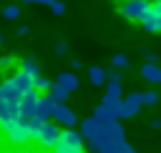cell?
Returning <instances> with one entry per match:
<instances>
[{"label": "cell", "instance_id": "1", "mask_svg": "<svg viewBox=\"0 0 161 153\" xmlns=\"http://www.w3.org/2000/svg\"><path fill=\"white\" fill-rule=\"evenodd\" d=\"M53 153H83V138L75 128H65L60 130L55 145H53Z\"/></svg>", "mask_w": 161, "mask_h": 153}, {"label": "cell", "instance_id": "2", "mask_svg": "<svg viewBox=\"0 0 161 153\" xmlns=\"http://www.w3.org/2000/svg\"><path fill=\"white\" fill-rule=\"evenodd\" d=\"M3 130H5V138H8L10 143H15V145H23V143H28V140H30V123H28V120H23V118L13 120V123H10V125H5Z\"/></svg>", "mask_w": 161, "mask_h": 153}, {"label": "cell", "instance_id": "3", "mask_svg": "<svg viewBox=\"0 0 161 153\" xmlns=\"http://www.w3.org/2000/svg\"><path fill=\"white\" fill-rule=\"evenodd\" d=\"M38 98H40V93H38L35 88L20 93V100H18V115H20L23 120H30V118H33V110H35Z\"/></svg>", "mask_w": 161, "mask_h": 153}, {"label": "cell", "instance_id": "4", "mask_svg": "<svg viewBox=\"0 0 161 153\" xmlns=\"http://www.w3.org/2000/svg\"><path fill=\"white\" fill-rule=\"evenodd\" d=\"M50 118H55V123H58V125H63V128H75V123H78L75 110H73V108H68L65 103H55V105H53Z\"/></svg>", "mask_w": 161, "mask_h": 153}, {"label": "cell", "instance_id": "5", "mask_svg": "<svg viewBox=\"0 0 161 153\" xmlns=\"http://www.w3.org/2000/svg\"><path fill=\"white\" fill-rule=\"evenodd\" d=\"M86 143H88V148L93 150V153H103L108 145H113V143H118V140H113L111 135H108V130H106V125H101L93 135H88L86 138Z\"/></svg>", "mask_w": 161, "mask_h": 153}, {"label": "cell", "instance_id": "6", "mask_svg": "<svg viewBox=\"0 0 161 153\" xmlns=\"http://www.w3.org/2000/svg\"><path fill=\"white\" fill-rule=\"evenodd\" d=\"M58 135H60V125L58 123H40V130H38V143L40 145H45V148H53L55 145V140H58Z\"/></svg>", "mask_w": 161, "mask_h": 153}, {"label": "cell", "instance_id": "7", "mask_svg": "<svg viewBox=\"0 0 161 153\" xmlns=\"http://www.w3.org/2000/svg\"><path fill=\"white\" fill-rule=\"evenodd\" d=\"M148 5H151L148 0H126V3L121 5V15L128 18V20H141V18L146 15Z\"/></svg>", "mask_w": 161, "mask_h": 153}, {"label": "cell", "instance_id": "8", "mask_svg": "<svg viewBox=\"0 0 161 153\" xmlns=\"http://www.w3.org/2000/svg\"><path fill=\"white\" fill-rule=\"evenodd\" d=\"M141 25H143V30H148V33H156V30L161 28V3H151V5H148L146 15L141 18Z\"/></svg>", "mask_w": 161, "mask_h": 153}, {"label": "cell", "instance_id": "9", "mask_svg": "<svg viewBox=\"0 0 161 153\" xmlns=\"http://www.w3.org/2000/svg\"><path fill=\"white\" fill-rule=\"evenodd\" d=\"M53 100L48 98V95H40L38 98V103H35V110H33V118L30 120H38V123H45L48 118H50V113H53Z\"/></svg>", "mask_w": 161, "mask_h": 153}, {"label": "cell", "instance_id": "10", "mask_svg": "<svg viewBox=\"0 0 161 153\" xmlns=\"http://www.w3.org/2000/svg\"><path fill=\"white\" fill-rule=\"evenodd\" d=\"M138 110H141V105L131 95H126V98H121V105H118V120L133 118V115H138Z\"/></svg>", "mask_w": 161, "mask_h": 153}, {"label": "cell", "instance_id": "11", "mask_svg": "<svg viewBox=\"0 0 161 153\" xmlns=\"http://www.w3.org/2000/svg\"><path fill=\"white\" fill-rule=\"evenodd\" d=\"M8 80H10L20 93H25V90H30V88H33V78H30L25 70H13V73L8 75Z\"/></svg>", "mask_w": 161, "mask_h": 153}, {"label": "cell", "instance_id": "12", "mask_svg": "<svg viewBox=\"0 0 161 153\" xmlns=\"http://www.w3.org/2000/svg\"><path fill=\"white\" fill-rule=\"evenodd\" d=\"M0 100H3V103H15V105H18V100H20V90H18L8 78L0 83Z\"/></svg>", "mask_w": 161, "mask_h": 153}, {"label": "cell", "instance_id": "13", "mask_svg": "<svg viewBox=\"0 0 161 153\" xmlns=\"http://www.w3.org/2000/svg\"><path fill=\"white\" fill-rule=\"evenodd\" d=\"M141 78L156 85V83H161V68L156 63H143L141 65Z\"/></svg>", "mask_w": 161, "mask_h": 153}, {"label": "cell", "instance_id": "14", "mask_svg": "<svg viewBox=\"0 0 161 153\" xmlns=\"http://www.w3.org/2000/svg\"><path fill=\"white\" fill-rule=\"evenodd\" d=\"M60 88H65L68 93H73L75 88H78V75L73 73V70H63L60 75H58V80H55Z\"/></svg>", "mask_w": 161, "mask_h": 153}, {"label": "cell", "instance_id": "15", "mask_svg": "<svg viewBox=\"0 0 161 153\" xmlns=\"http://www.w3.org/2000/svg\"><path fill=\"white\" fill-rule=\"evenodd\" d=\"M45 95H48L53 103H65V100L70 98V93H68L65 88H60L58 83H50V85L45 88Z\"/></svg>", "mask_w": 161, "mask_h": 153}, {"label": "cell", "instance_id": "16", "mask_svg": "<svg viewBox=\"0 0 161 153\" xmlns=\"http://www.w3.org/2000/svg\"><path fill=\"white\" fill-rule=\"evenodd\" d=\"M131 98L138 105H156L158 103V93L156 90H136V93H131Z\"/></svg>", "mask_w": 161, "mask_h": 153}, {"label": "cell", "instance_id": "17", "mask_svg": "<svg viewBox=\"0 0 161 153\" xmlns=\"http://www.w3.org/2000/svg\"><path fill=\"white\" fill-rule=\"evenodd\" d=\"M101 125H103V123H101L98 118H93V115H91V118H86V120L80 123V130H78V133H80V138H88V135H93Z\"/></svg>", "mask_w": 161, "mask_h": 153}, {"label": "cell", "instance_id": "18", "mask_svg": "<svg viewBox=\"0 0 161 153\" xmlns=\"http://www.w3.org/2000/svg\"><path fill=\"white\" fill-rule=\"evenodd\" d=\"M20 70H25L30 78H38V75H43V73H40V65H38V60H35V58H23V63H20Z\"/></svg>", "mask_w": 161, "mask_h": 153}, {"label": "cell", "instance_id": "19", "mask_svg": "<svg viewBox=\"0 0 161 153\" xmlns=\"http://www.w3.org/2000/svg\"><path fill=\"white\" fill-rule=\"evenodd\" d=\"M88 80H91L93 85H103V83H106V68L91 65V68H88Z\"/></svg>", "mask_w": 161, "mask_h": 153}, {"label": "cell", "instance_id": "20", "mask_svg": "<svg viewBox=\"0 0 161 153\" xmlns=\"http://www.w3.org/2000/svg\"><path fill=\"white\" fill-rule=\"evenodd\" d=\"M103 153H136V148L131 145V143H126V140H118V143H113V145H108Z\"/></svg>", "mask_w": 161, "mask_h": 153}, {"label": "cell", "instance_id": "21", "mask_svg": "<svg viewBox=\"0 0 161 153\" xmlns=\"http://www.w3.org/2000/svg\"><path fill=\"white\" fill-rule=\"evenodd\" d=\"M93 118H98L101 123H108V120H116V118L111 115V110H108L106 105H101V103H98V105L93 108Z\"/></svg>", "mask_w": 161, "mask_h": 153}, {"label": "cell", "instance_id": "22", "mask_svg": "<svg viewBox=\"0 0 161 153\" xmlns=\"http://www.w3.org/2000/svg\"><path fill=\"white\" fill-rule=\"evenodd\" d=\"M111 63H113V68H118V70H123V68H128V65H131L128 55H123V53H116V55L111 58Z\"/></svg>", "mask_w": 161, "mask_h": 153}, {"label": "cell", "instance_id": "23", "mask_svg": "<svg viewBox=\"0 0 161 153\" xmlns=\"http://www.w3.org/2000/svg\"><path fill=\"white\" fill-rule=\"evenodd\" d=\"M3 18H5V20H18V18H20V5H8V8L3 10Z\"/></svg>", "mask_w": 161, "mask_h": 153}, {"label": "cell", "instance_id": "24", "mask_svg": "<svg viewBox=\"0 0 161 153\" xmlns=\"http://www.w3.org/2000/svg\"><path fill=\"white\" fill-rule=\"evenodd\" d=\"M106 80L108 83H123V75L118 68H111V70H106Z\"/></svg>", "mask_w": 161, "mask_h": 153}, {"label": "cell", "instance_id": "25", "mask_svg": "<svg viewBox=\"0 0 161 153\" xmlns=\"http://www.w3.org/2000/svg\"><path fill=\"white\" fill-rule=\"evenodd\" d=\"M48 85H50V80H48V78H43V75H38V78H33V88H35L38 93H40V90L45 93V88H48Z\"/></svg>", "mask_w": 161, "mask_h": 153}, {"label": "cell", "instance_id": "26", "mask_svg": "<svg viewBox=\"0 0 161 153\" xmlns=\"http://www.w3.org/2000/svg\"><path fill=\"white\" fill-rule=\"evenodd\" d=\"M48 8L53 10V15H63V13H65V3H60V0H53Z\"/></svg>", "mask_w": 161, "mask_h": 153}, {"label": "cell", "instance_id": "27", "mask_svg": "<svg viewBox=\"0 0 161 153\" xmlns=\"http://www.w3.org/2000/svg\"><path fill=\"white\" fill-rule=\"evenodd\" d=\"M53 50H55V55H65V53H68V43H65V40H55Z\"/></svg>", "mask_w": 161, "mask_h": 153}, {"label": "cell", "instance_id": "28", "mask_svg": "<svg viewBox=\"0 0 161 153\" xmlns=\"http://www.w3.org/2000/svg\"><path fill=\"white\" fill-rule=\"evenodd\" d=\"M35 3H40V5H50L53 0H20V5H35Z\"/></svg>", "mask_w": 161, "mask_h": 153}, {"label": "cell", "instance_id": "29", "mask_svg": "<svg viewBox=\"0 0 161 153\" xmlns=\"http://www.w3.org/2000/svg\"><path fill=\"white\" fill-rule=\"evenodd\" d=\"M143 55H146V63H156V58H158L153 50H143Z\"/></svg>", "mask_w": 161, "mask_h": 153}, {"label": "cell", "instance_id": "30", "mask_svg": "<svg viewBox=\"0 0 161 153\" xmlns=\"http://www.w3.org/2000/svg\"><path fill=\"white\" fill-rule=\"evenodd\" d=\"M0 68H13V58L3 55V58H0Z\"/></svg>", "mask_w": 161, "mask_h": 153}, {"label": "cell", "instance_id": "31", "mask_svg": "<svg viewBox=\"0 0 161 153\" xmlns=\"http://www.w3.org/2000/svg\"><path fill=\"white\" fill-rule=\"evenodd\" d=\"M28 33H30L28 25H18V30H15V35H28Z\"/></svg>", "mask_w": 161, "mask_h": 153}, {"label": "cell", "instance_id": "32", "mask_svg": "<svg viewBox=\"0 0 161 153\" xmlns=\"http://www.w3.org/2000/svg\"><path fill=\"white\" fill-rule=\"evenodd\" d=\"M70 70H73V73H75V70H80V60H78V58H73V60H70Z\"/></svg>", "mask_w": 161, "mask_h": 153}, {"label": "cell", "instance_id": "33", "mask_svg": "<svg viewBox=\"0 0 161 153\" xmlns=\"http://www.w3.org/2000/svg\"><path fill=\"white\" fill-rule=\"evenodd\" d=\"M151 128H161V118H153L151 120Z\"/></svg>", "mask_w": 161, "mask_h": 153}, {"label": "cell", "instance_id": "34", "mask_svg": "<svg viewBox=\"0 0 161 153\" xmlns=\"http://www.w3.org/2000/svg\"><path fill=\"white\" fill-rule=\"evenodd\" d=\"M3 40H5V38H3V35H0V45H3Z\"/></svg>", "mask_w": 161, "mask_h": 153}, {"label": "cell", "instance_id": "35", "mask_svg": "<svg viewBox=\"0 0 161 153\" xmlns=\"http://www.w3.org/2000/svg\"><path fill=\"white\" fill-rule=\"evenodd\" d=\"M148 3H158V0H148Z\"/></svg>", "mask_w": 161, "mask_h": 153}, {"label": "cell", "instance_id": "36", "mask_svg": "<svg viewBox=\"0 0 161 153\" xmlns=\"http://www.w3.org/2000/svg\"><path fill=\"white\" fill-rule=\"evenodd\" d=\"M118 3H126V0H118Z\"/></svg>", "mask_w": 161, "mask_h": 153}]
</instances>
